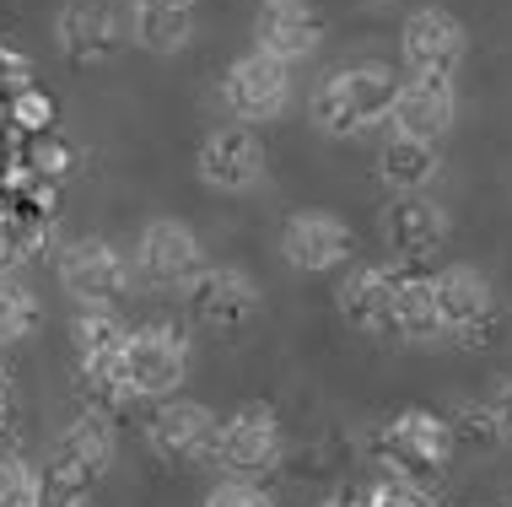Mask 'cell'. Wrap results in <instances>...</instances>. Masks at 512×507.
I'll return each instance as SVG.
<instances>
[{"mask_svg":"<svg viewBox=\"0 0 512 507\" xmlns=\"http://www.w3.org/2000/svg\"><path fill=\"white\" fill-rule=\"evenodd\" d=\"M0 448H6V405H0Z\"/></svg>","mask_w":512,"mask_h":507,"instance_id":"obj_31","label":"cell"},{"mask_svg":"<svg viewBox=\"0 0 512 507\" xmlns=\"http://www.w3.org/2000/svg\"><path fill=\"white\" fill-rule=\"evenodd\" d=\"M442 173V152L437 141H421V135H389L378 152V178L394 189V195H421L426 184Z\"/></svg>","mask_w":512,"mask_h":507,"instance_id":"obj_21","label":"cell"},{"mask_svg":"<svg viewBox=\"0 0 512 507\" xmlns=\"http://www.w3.org/2000/svg\"><path fill=\"white\" fill-rule=\"evenodd\" d=\"M491 507H502V502H491Z\"/></svg>","mask_w":512,"mask_h":507,"instance_id":"obj_34","label":"cell"},{"mask_svg":"<svg viewBox=\"0 0 512 507\" xmlns=\"http://www.w3.org/2000/svg\"><path fill=\"white\" fill-rule=\"evenodd\" d=\"M432 297H437V319L442 335L464 351H491L507 340V313L496 303L491 281L469 265H448L432 276Z\"/></svg>","mask_w":512,"mask_h":507,"instance_id":"obj_2","label":"cell"},{"mask_svg":"<svg viewBox=\"0 0 512 507\" xmlns=\"http://www.w3.org/2000/svg\"><path fill=\"white\" fill-rule=\"evenodd\" d=\"M394 130L421 135V141H442L459 119V98H453V76H410L394 92Z\"/></svg>","mask_w":512,"mask_h":507,"instance_id":"obj_17","label":"cell"},{"mask_svg":"<svg viewBox=\"0 0 512 507\" xmlns=\"http://www.w3.org/2000/svg\"><path fill=\"white\" fill-rule=\"evenodd\" d=\"M146 0H65L54 17V38L71 65H103L124 44H135V17Z\"/></svg>","mask_w":512,"mask_h":507,"instance_id":"obj_4","label":"cell"},{"mask_svg":"<svg viewBox=\"0 0 512 507\" xmlns=\"http://www.w3.org/2000/svg\"><path fill=\"white\" fill-rule=\"evenodd\" d=\"M108 464H114V427H108V416L81 410L71 427L60 432V443L49 448V464L38 470V486L54 491V497L87 502V491L108 475Z\"/></svg>","mask_w":512,"mask_h":507,"instance_id":"obj_5","label":"cell"},{"mask_svg":"<svg viewBox=\"0 0 512 507\" xmlns=\"http://www.w3.org/2000/svg\"><path fill=\"white\" fill-rule=\"evenodd\" d=\"M205 507H275V502L254 481H221L211 497H205Z\"/></svg>","mask_w":512,"mask_h":507,"instance_id":"obj_28","label":"cell"},{"mask_svg":"<svg viewBox=\"0 0 512 507\" xmlns=\"http://www.w3.org/2000/svg\"><path fill=\"white\" fill-rule=\"evenodd\" d=\"M318 507H367V502L356 497V491H335V497H329V502H318Z\"/></svg>","mask_w":512,"mask_h":507,"instance_id":"obj_30","label":"cell"},{"mask_svg":"<svg viewBox=\"0 0 512 507\" xmlns=\"http://www.w3.org/2000/svg\"><path fill=\"white\" fill-rule=\"evenodd\" d=\"M189 373V346L184 335L168 330V324H141V330L124 335L119 351V383L130 389V400H157V394H173Z\"/></svg>","mask_w":512,"mask_h":507,"instance_id":"obj_6","label":"cell"},{"mask_svg":"<svg viewBox=\"0 0 512 507\" xmlns=\"http://www.w3.org/2000/svg\"><path fill=\"white\" fill-rule=\"evenodd\" d=\"M324 33H329V22L313 0H286V6L281 0H265V6H259V22H254L259 49L275 54L281 65L308 60V54L324 44Z\"/></svg>","mask_w":512,"mask_h":507,"instance_id":"obj_16","label":"cell"},{"mask_svg":"<svg viewBox=\"0 0 512 507\" xmlns=\"http://www.w3.org/2000/svg\"><path fill=\"white\" fill-rule=\"evenodd\" d=\"M135 270H141L146 286H157V292H173V286H189L200 276V238L189 232L184 222H151L141 232V249H135Z\"/></svg>","mask_w":512,"mask_h":507,"instance_id":"obj_14","label":"cell"},{"mask_svg":"<svg viewBox=\"0 0 512 507\" xmlns=\"http://www.w3.org/2000/svg\"><path fill=\"white\" fill-rule=\"evenodd\" d=\"M394 335L399 340H437L442 319H437V297H432V276L421 265L394 259Z\"/></svg>","mask_w":512,"mask_h":507,"instance_id":"obj_20","label":"cell"},{"mask_svg":"<svg viewBox=\"0 0 512 507\" xmlns=\"http://www.w3.org/2000/svg\"><path fill=\"white\" fill-rule=\"evenodd\" d=\"M383 238H389L394 259L426 265V259L448 243V211L426 195H399L389 211H383Z\"/></svg>","mask_w":512,"mask_h":507,"instance_id":"obj_18","label":"cell"},{"mask_svg":"<svg viewBox=\"0 0 512 507\" xmlns=\"http://www.w3.org/2000/svg\"><path fill=\"white\" fill-rule=\"evenodd\" d=\"M281 421H275L270 405H238L227 421H221L216 437V464L232 475V481H259L281 464Z\"/></svg>","mask_w":512,"mask_h":507,"instance_id":"obj_7","label":"cell"},{"mask_svg":"<svg viewBox=\"0 0 512 507\" xmlns=\"http://www.w3.org/2000/svg\"><path fill=\"white\" fill-rule=\"evenodd\" d=\"M124 324L114 319V308H81L76 324H71V340H76V362H119L124 351Z\"/></svg>","mask_w":512,"mask_h":507,"instance_id":"obj_23","label":"cell"},{"mask_svg":"<svg viewBox=\"0 0 512 507\" xmlns=\"http://www.w3.org/2000/svg\"><path fill=\"white\" fill-rule=\"evenodd\" d=\"M394 92H399V76L389 65L367 60V65H345V71L324 76V87L313 92V125L324 135H362L372 125L394 114Z\"/></svg>","mask_w":512,"mask_h":507,"instance_id":"obj_1","label":"cell"},{"mask_svg":"<svg viewBox=\"0 0 512 507\" xmlns=\"http://www.w3.org/2000/svg\"><path fill=\"white\" fill-rule=\"evenodd\" d=\"M60 281L81 308H114L130 292L135 270L108 238H81L60 254Z\"/></svg>","mask_w":512,"mask_h":507,"instance_id":"obj_9","label":"cell"},{"mask_svg":"<svg viewBox=\"0 0 512 507\" xmlns=\"http://www.w3.org/2000/svg\"><path fill=\"white\" fill-rule=\"evenodd\" d=\"M362 502H367V507H437L432 491L415 486V481H399V475H383V481H372Z\"/></svg>","mask_w":512,"mask_h":507,"instance_id":"obj_27","label":"cell"},{"mask_svg":"<svg viewBox=\"0 0 512 507\" xmlns=\"http://www.w3.org/2000/svg\"><path fill=\"white\" fill-rule=\"evenodd\" d=\"M195 38V17L184 6H162V0H146L141 17H135V44L151 54H178Z\"/></svg>","mask_w":512,"mask_h":507,"instance_id":"obj_22","label":"cell"},{"mask_svg":"<svg viewBox=\"0 0 512 507\" xmlns=\"http://www.w3.org/2000/svg\"><path fill=\"white\" fill-rule=\"evenodd\" d=\"M491 416H496V427H502V443H512V373L496 383V394H491Z\"/></svg>","mask_w":512,"mask_h":507,"instance_id":"obj_29","label":"cell"},{"mask_svg":"<svg viewBox=\"0 0 512 507\" xmlns=\"http://www.w3.org/2000/svg\"><path fill=\"white\" fill-rule=\"evenodd\" d=\"M281 254L292 270L318 276V270H335L356 254V232L329 211H297L292 222L281 227Z\"/></svg>","mask_w":512,"mask_h":507,"instance_id":"obj_15","label":"cell"},{"mask_svg":"<svg viewBox=\"0 0 512 507\" xmlns=\"http://www.w3.org/2000/svg\"><path fill=\"white\" fill-rule=\"evenodd\" d=\"M162 6H184V11H195V0H162Z\"/></svg>","mask_w":512,"mask_h":507,"instance_id":"obj_32","label":"cell"},{"mask_svg":"<svg viewBox=\"0 0 512 507\" xmlns=\"http://www.w3.org/2000/svg\"><path fill=\"white\" fill-rule=\"evenodd\" d=\"M221 98L243 119V125H265L286 103H292V65H281L265 49H248L243 60H232L227 81H221Z\"/></svg>","mask_w":512,"mask_h":507,"instance_id":"obj_10","label":"cell"},{"mask_svg":"<svg viewBox=\"0 0 512 507\" xmlns=\"http://www.w3.org/2000/svg\"><path fill=\"white\" fill-rule=\"evenodd\" d=\"M184 308L195 324H205V330L238 335L259 319V286L248 281L243 270L216 265V270H200V276L184 286Z\"/></svg>","mask_w":512,"mask_h":507,"instance_id":"obj_8","label":"cell"},{"mask_svg":"<svg viewBox=\"0 0 512 507\" xmlns=\"http://www.w3.org/2000/svg\"><path fill=\"white\" fill-rule=\"evenodd\" d=\"M340 313L367 335H394V259L389 265H356L340 281Z\"/></svg>","mask_w":512,"mask_h":507,"instance_id":"obj_19","label":"cell"},{"mask_svg":"<svg viewBox=\"0 0 512 507\" xmlns=\"http://www.w3.org/2000/svg\"><path fill=\"white\" fill-rule=\"evenodd\" d=\"M372 454L389 475L399 481H415V486H437L442 470H448L453 459V432H448V416H437V410H399L389 427H378L372 437Z\"/></svg>","mask_w":512,"mask_h":507,"instance_id":"obj_3","label":"cell"},{"mask_svg":"<svg viewBox=\"0 0 512 507\" xmlns=\"http://www.w3.org/2000/svg\"><path fill=\"white\" fill-rule=\"evenodd\" d=\"M221 421L200 400H168L146 421V448L162 464H216Z\"/></svg>","mask_w":512,"mask_h":507,"instance_id":"obj_11","label":"cell"},{"mask_svg":"<svg viewBox=\"0 0 512 507\" xmlns=\"http://www.w3.org/2000/svg\"><path fill=\"white\" fill-rule=\"evenodd\" d=\"M281 6H286V0H281Z\"/></svg>","mask_w":512,"mask_h":507,"instance_id":"obj_35","label":"cell"},{"mask_svg":"<svg viewBox=\"0 0 512 507\" xmlns=\"http://www.w3.org/2000/svg\"><path fill=\"white\" fill-rule=\"evenodd\" d=\"M448 432H453V448H469V454H491V448H502V427H496L491 405H459L448 416Z\"/></svg>","mask_w":512,"mask_h":507,"instance_id":"obj_25","label":"cell"},{"mask_svg":"<svg viewBox=\"0 0 512 507\" xmlns=\"http://www.w3.org/2000/svg\"><path fill=\"white\" fill-rule=\"evenodd\" d=\"M195 168L221 195H243V189H254L265 178V146H259V135L248 125H221L200 141Z\"/></svg>","mask_w":512,"mask_h":507,"instance_id":"obj_13","label":"cell"},{"mask_svg":"<svg viewBox=\"0 0 512 507\" xmlns=\"http://www.w3.org/2000/svg\"><path fill=\"white\" fill-rule=\"evenodd\" d=\"M464 49H469V33L453 11L442 6H421L405 17V33H399V54L415 76H453L464 65Z\"/></svg>","mask_w":512,"mask_h":507,"instance_id":"obj_12","label":"cell"},{"mask_svg":"<svg viewBox=\"0 0 512 507\" xmlns=\"http://www.w3.org/2000/svg\"><path fill=\"white\" fill-rule=\"evenodd\" d=\"M38 497V470L22 454L0 448V507H33Z\"/></svg>","mask_w":512,"mask_h":507,"instance_id":"obj_26","label":"cell"},{"mask_svg":"<svg viewBox=\"0 0 512 507\" xmlns=\"http://www.w3.org/2000/svg\"><path fill=\"white\" fill-rule=\"evenodd\" d=\"M38 319H44V308H38L33 286L17 281L11 270H0V346L27 340V335L38 330Z\"/></svg>","mask_w":512,"mask_h":507,"instance_id":"obj_24","label":"cell"},{"mask_svg":"<svg viewBox=\"0 0 512 507\" xmlns=\"http://www.w3.org/2000/svg\"><path fill=\"white\" fill-rule=\"evenodd\" d=\"M6 389H11V383H6V373H0V405H6Z\"/></svg>","mask_w":512,"mask_h":507,"instance_id":"obj_33","label":"cell"}]
</instances>
